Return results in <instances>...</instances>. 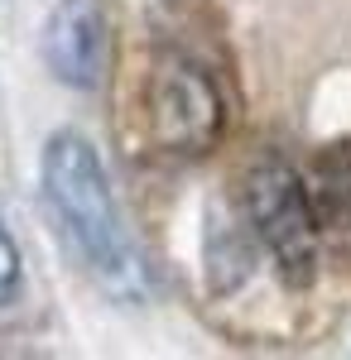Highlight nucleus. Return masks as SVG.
I'll return each mask as SVG.
<instances>
[{
	"mask_svg": "<svg viewBox=\"0 0 351 360\" xmlns=\"http://www.w3.org/2000/svg\"><path fill=\"white\" fill-rule=\"evenodd\" d=\"M20 293H25V259H20L10 226L0 221V307H15Z\"/></svg>",
	"mask_w": 351,
	"mask_h": 360,
	"instance_id": "423d86ee",
	"label": "nucleus"
},
{
	"mask_svg": "<svg viewBox=\"0 0 351 360\" xmlns=\"http://www.w3.org/2000/svg\"><path fill=\"white\" fill-rule=\"evenodd\" d=\"M111 53V25L101 0H58L44 25V68L58 86L97 91L106 77Z\"/></svg>",
	"mask_w": 351,
	"mask_h": 360,
	"instance_id": "20e7f679",
	"label": "nucleus"
},
{
	"mask_svg": "<svg viewBox=\"0 0 351 360\" xmlns=\"http://www.w3.org/2000/svg\"><path fill=\"white\" fill-rule=\"evenodd\" d=\"M308 193H313L323 231H351V139L347 144H327L313 159Z\"/></svg>",
	"mask_w": 351,
	"mask_h": 360,
	"instance_id": "39448f33",
	"label": "nucleus"
},
{
	"mask_svg": "<svg viewBox=\"0 0 351 360\" xmlns=\"http://www.w3.org/2000/svg\"><path fill=\"white\" fill-rule=\"evenodd\" d=\"M178 5H188V0H178Z\"/></svg>",
	"mask_w": 351,
	"mask_h": 360,
	"instance_id": "0eeeda50",
	"label": "nucleus"
},
{
	"mask_svg": "<svg viewBox=\"0 0 351 360\" xmlns=\"http://www.w3.org/2000/svg\"><path fill=\"white\" fill-rule=\"evenodd\" d=\"M144 130L168 159H207L231 130V106L207 63L164 49L144 72Z\"/></svg>",
	"mask_w": 351,
	"mask_h": 360,
	"instance_id": "7ed1b4c3",
	"label": "nucleus"
},
{
	"mask_svg": "<svg viewBox=\"0 0 351 360\" xmlns=\"http://www.w3.org/2000/svg\"><path fill=\"white\" fill-rule=\"evenodd\" d=\"M39 188H44V207L54 217L63 245L78 255L92 283L116 303H144L149 269L121 217V202L111 193L97 144L82 130H54L44 139Z\"/></svg>",
	"mask_w": 351,
	"mask_h": 360,
	"instance_id": "f257e3e1",
	"label": "nucleus"
},
{
	"mask_svg": "<svg viewBox=\"0 0 351 360\" xmlns=\"http://www.w3.org/2000/svg\"><path fill=\"white\" fill-rule=\"evenodd\" d=\"M241 212L250 226V240L265 250L274 274L289 288H308L318 278L323 221H318V207L308 193V178L279 149H265L250 159L241 178Z\"/></svg>",
	"mask_w": 351,
	"mask_h": 360,
	"instance_id": "f03ea898",
	"label": "nucleus"
}]
</instances>
